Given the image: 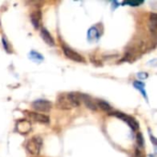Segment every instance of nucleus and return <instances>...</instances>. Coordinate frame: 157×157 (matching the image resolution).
Masks as SVG:
<instances>
[{"mask_svg": "<svg viewBox=\"0 0 157 157\" xmlns=\"http://www.w3.org/2000/svg\"><path fill=\"white\" fill-rule=\"evenodd\" d=\"M40 36H41L42 40L45 41V43H47L48 45H50V46H54L55 45L53 38L52 37V35L50 34V32L46 29L42 28L40 29Z\"/></svg>", "mask_w": 157, "mask_h": 157, "instance_id": "nucleus-9", "label": "nucleus"}, {"mask_svg": "<svg viewBox=\"0 0 157 157\" xmlns=\"http://www.w3.org/2000/svg\"><path fill=\"white\" fill-rule=\"evenodd\" d=\"M137 75H138V77L141 78V79H145V78L148 77V75H147L146 73H139Z\"/></svg>", "mask_w": 157, "mask_h": 157, "instance_id": "nucleus-19", "label": "nucleus"}, {"mask_svg": "<svg viewBox=\"0 0 157 157\" xmlns=\"http://www.w3.org/2000/svg\"><path fill=\"white\" fill-rule=\"evenodd\" d=\"M109 115L111 116H115L120 120H122L123 121H125L131 128L132 131H137L139 129V123L137 122V121L135 119H133L132 117L124 114L122 112H119V111H112Z\"/></svg>", "mask_w": 157, "mask_h": 157, "instance_id": "nucleus-3", "label": "nucleus"}, {"mask_svg": "<svg viewBox=\"0 0 157 157\" xmlns=\"http://www.w3.org/2000/svg\"><path fill=\"white\" fill-rule=\"evenodd\" d=\"M133 86L136 89H138L142 94L143 96L147 99V96H146V92H145V89H144V84L141 81H134L133 82Z\"/></svg>", "mask_w": 157, "mask_h": 157, "instance_id": "nucleus-14", "label": "nucleus"}, {"mask_svg": "<svg viewBox=\"0 0 157 157\" xmlns=\"http://www.w3.org/2000/svg\"><path fill=\"white\" fill-rule=\"evenodd\" d=\"M57 106L59 109H71L72 108L78 107L80 102L79 93H68V94H62L57 98Z\"/></svg>", "mask_w": 157, "mask_h": 157, "instance_id": "nucleus-1", "label": "nucleus"}, {"mask_svg": "<svg viewBox=\"0 0 157 157\" xmlns=\"http://www.w3.org/2000/svg\"><path fill=\"white\" fill-rule=\"evenodd\" d=\"M26 114L29 116V118H30L31 120H33L34 121H37L39 123L48 124L50 122L49 117L42 114V113H39V112H36V111H27Z\"/></svg>", "mask_w": 157, "mask_h": 157, "instance_id": "nucleus-6", "label": "nucleus"}, {"mask_svg": "<svg viewBox=\"0 0 157 157\" xmlns=\"http://www.w3.org/2000/svg\"><path fill=\"white\" fill-rule=\"evenodd\" d=\"M151 139H152V142L154 143V144L155 145V144H156V139H155L153 135H151Z\"/></svg>", "mask_w": 157, "mask_h": 157, "instance_id": "nucleus-21", "label": "nucleus"}, {"mask_svg": "<svg viewBox=\"0 0 157 157\" xmlns=\"http://www.w3.org/2000/svg\"><path fill=\"white\" fill-rule=\"evenodd\" d=\"M143 2H125V4H128V5H131V6H139Z\"/></svg>", "mask_w": 157, "mask_h": 157, "instance_id": "nucleus-20", "label": "nucleus"}, {"mask_svg": "<svg viewBox=\"0 0 157 157\" xmlns=\"http://www.w3.org/2000/svg\"><path fill=\"white\" fill-rule=\"evenodd\" d=\"M136 140H137V145L138 148H144V136L141 132H138L136 135Z\"/></svg>", "mask_w": 157, "mask_h": 157, "instance_id": "nucleus-16", "label": "nucleus"}, {"mask_svg": "<svg viewBox=\"0 0 157 157\" xmlns=\"http://www.w3.org/2000/svg\"><path fill=\"white\" fill-rule=\"evenodd\" d=\"M29 57H30V59H31L32 61L37 62V63L42 62L43 59H44L43 56H42L40 53H39V52H35V51H31V52H29Z\"/></svg>", "mask_w": 157, "mask_h": 157, "instance_id": "nucleus-15", "label": "nucleus"}, {"mask_svg": "<svg viewBox=\"0 0 157 157\" xmlns=\"http://www.w3.org/2000/svg\"><path fill=\"white\" fill-rule=\"evenodd\" d=\"M32 108L39 111V113L40 112H49L52 109V103L48 100L45 99H38L35 100L34 102H32L31 104Z\"/></svg>", "mask_w": 157, "mask_h": 157, "instance_id": "nucleus-4", "label": "nucleus"}, {"mask_svg": "<svg viewBox=\"0 0 157 157\" xmlns=\"http://www.w3.org/2000/svg\"><path fill=\"white\" fill-rule=\"evenodd\" d=\"M96 105H97V107H98L100 109H102L103 111L108 112L109 114H110V113L113 111L111 106H110L108 102H106V101H104V100H100V99H99V100H97Z\"/></svg>", "mask_w": 157, "mask_h": 157, "instance_id": "nucleus-12", "label": "nucleus"}, {"mask_svg": "<svg viewBox=\"0 0 157 157\" xmlns=\"http://www.w3.org/2000/svg\"><path fill=\"white\" fill-rule=\"evenodd\" d=\"M17 130L21 134H26L31 130L30 122L26 120H20L17 123Z\"/></svg>", "mask_w": 157, "mask_h": 157, "instance_id": "nucleus-8", "label": "nucleus"}, {"mask_svg": "<svg viewBox=\"0 0 157 157\" xmlns=\"http://www.w3.org/2000/svg\"><path fill=\"white\" fill-rule=\"evenodd\" d=\"M30 19H31V22H32L33 26L36 29H38L40 27V11H36V12L31 13Z\"/></svg>", "mask_w": 157, "mask_h": 157, "instance_id": "nucleus-13", "label": "nucleus"}, {"mask_svg": "<svg viewBox=\"0 0 157 157\" xmlns=\"http://www.w3.org/2000/svg\"><path fill=\"white\" fill-rule=\"evenodd\" d=\"M149 28L152 32V34L155 37L156 35V28H157V16L155 13L150 14V19H149Z\"/></svg>", "mask_w": 157, "mask_h": 157, "instance_id": "nucleus-10", "label": "nucleus"}, {"mask_svg": "<svg viewBox=\"0 0 157 157\" xmlns=\"http://www.w3.org/2000/svg\"><path fill=\"white\" fill-rule=\"evenodd\" d=\"M2 42H3V45H4V48L7 51V52H9V51H8V49H7V46H8V42H7V40H6V39L5 38V37H3L2 38Z\"/></svg>", "mask_w": 157, "mask_h": 157, "instance_id": "nucleus-17", "label": "nucleus"}, {"mask_svg": "<svg viewBox=\"0 0 157 157\" xmlns=\"http://www.w3.org/2000/svg\"><path fill=\"white\" fill-rule=\"evenodd\" d=\"M25 147H26V150L31 155L36 156L40 153V150L42 147V139L40 136H34L27 142Z\"/></svg>", "mask_w": 157, "mask_h": 157, "instance_id": "nucleus-2", "label": "nucleus"}, {"mask_svg": "<svg viewBox=\"0 0 157 157\" xmlns=\"http://www.w3.org/2000/svg\"><path fill=\"white\" fill-rule=\"evenodd\" d=\"M79 97H80V102H83L89 109L94 110V111L98 109V107H97L95 101H94L88 95L80 94V93H79Z\"/></svg>", "mask_w": 157, "mask_h": 157, "instance_id": "nucleus-7", "label": "nucleus"}, {"mask_svg": "<svg viewBox=\"0 0 157 157\" xmlns=\"http://www.w3.org/2000/svg\"><path fill=\"white\" fill-rule=\"evenodd\" d=\"M134 156L135 157H143V153H142V151L139 149V148H136V150H135V155H134Z\"/></svg>", "mask_w": 157, "mask_h": 157, "instance_id": "nucleus-18", "label": "nucleus"}, {"mask_svg": "<svg viewBox=\"0 0 157 157\" xmlns=\"http://www.w3.org/2000/svg\"><path fill=\"white\" fill-rule=\"evenodd\" d=\"M99 31H98V29L97 26H93L91 27L88 31H87V37H88V40H97L98 38H99Z\"/></svg>", "mask_w": 157, "mask_h": 157, "instance_id": "nucleus-11", "label": "nucleus"}, {"mask_svg": "<svg viewBox=\"0 0 157 157\" xmlns=\"http://www.w3.org/2000/svg\"><path fill=\"white\" fill-rule=\"evenodd\" d=\"M63 51L64 55L68 59L75 61V62H78V63H84L85 62L84 57L82 55H80L78 52H76L75 51H74L73 49H71L70 47H68L66 45H63Z\"/></svg>", "mask_w": 157, "mask_h": 157, "instance_id": "nucleus-5", "label": "nucleus"}]
</instances>
